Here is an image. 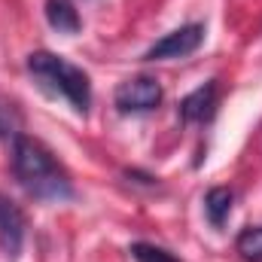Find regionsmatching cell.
Masks as SVG:
<instances>
[{"instance_id":"1","label":"cell","mask_w":262,"mask_h":262,"mask_svg":"<svg viewBox=\"0 0 262 262\" xmlns=\"http://www.w3.org/2000/svg\"><path fill=\"white\" fill-rule=\"evenodd\" d=\"M12 171H15V180L21 183V189L28 195L40 198V201L73 198V186H70L67 174L58 168L52 152L34 137H25V134L15 137V143H12Z\"/></svg>"},{"instance_id":"2","label":"cell","mask_w":262,"mask_h":262,"mask_svg":"<svg viewBox=\"0 0 262 262\" xmlns=\"http://www.w3.org/2000/svg\"><path fill=\"white\" fill-rule=\"evenodd\" d=\"M28 70L46 92L61 95L76 113H82V116L89 113L92 82H89L85 70H79L76 64H70L61 55H52V52H31L28 55Z\"/></svg>"},{"instance_id":"3","label":"cell","mask_w":262,"mask_h":262,"mask_svg":"<svg viewBox=\"0 0 262 262\" xmlns=\"http://www.w3.org/2000/svg\"><path fill=\"white\" fill-rule=\"evenodd\" d=\"M113 101H116L119 113H149L162 104V85L152 76H134L116 89Z\"/></svg>"},{"instance_id":"4","label":"cell","mask_w":262,"mask_h":262,"mask_svg":"<svg viewBox=\"0 0 262 262\" xmlns=\"http://www.w3.org/2000/svg\"><path fill=\"white\" fill-rule=\"evenodd\" d=\"M204 43V25H183V28H177V31H171V34H165L156 46H149L146 49V61H165V58H186V55H192L198 46Z\"/></svg>"},{"instance_id":"5","label":"cell","mask_w":262,"mask_h":262,"mask_svg":"<svg viewBox=\"0 0 262 262\" xmlns=\"http://www.w3.org/2000/svg\"><path fill=\"white\" fill-rule=\"evenodd\" d=\"M25 238V213L18 210V204H12L6 195H0V247L15 256Z\"/></svg>"},{"instance_id":"6","label":"cell","mask_w":262,"mask_h":262,"mask_svg":"<svg viewBox=\"0 0 262 262\" xmlns=\"http://www.w3.org/2000/svg\"><path fill=\"white\" fill-rule=\"evenodd\" d=\"M216 113V82H204L195 92H189L180 101V119L183 122H207Z\"/></svg>"},{"instance_id":"7","label":"cell","mask_w":262,"mask_h":262,"mask_svg":"<svg viewBox=\"0 0 262 262\" xmlns=\"http://www.w3.org/2000/svg\"><path fill=\"white\" fill-rule=\"evenodd\" d=\"M46 21L58 34H76L79 31V12L73 0H46Z\"/></svg>"},{"instance_id":"8","label":"cell","mask_w":262,"mask_h":262,"mask_svg":"<svg viewBox=\"0 0 262 262\" xmlns=\"http://www.w3.org/2000/svg\"><path fill=\"white\" fill-rule=\"evenodd\" d=\"M232 189H226V186H213L207 195H204V216H207V223L213 226V229H223L226 226V220H229V213H232Z\"/></svg>"},{"instance_id":"9","label":"cell","mask_w":262,"mask_h":262,"mask_svg":"<svg viewBox=\"0 0 262 262\" xmlns=\"http://www.w3.org/2000/svg\"><path fill=\"white\" fill-rule=\"evenodd\" d=\"M235 250L241 253V259L247 262H262V226L244 229L235 241Z\"/></svg>"},{"instance_id":"10","label":"cell","mask_w":262,"mask_h":262,"mask_svg":"<svg viewBox=\"0 0 262 262\" xmlns=\"http://www.w3.org/2000/svg\"><path fill=\"white\" fill-rule=\"evenodd\" d=\"M131 256H134V262H180L171 250L156 247V244H146V241L131 244Z\"/></svg>"},{"instance_id":"11","label":"cell","mask_w":262,"mask_h":262,"mask_svg":"<svg viewBox=\"0 0 262 262\" xmlns=\"http://www.w3.org/2000/svg\"><path fill=\"white\" fill-rule=\"evenodd\" d=\"M6 131H9V116H6V113L0 110V137H3Z\"/></svg>"}]
</instances>
